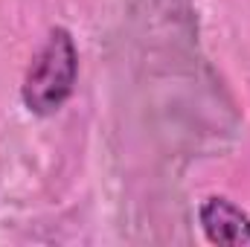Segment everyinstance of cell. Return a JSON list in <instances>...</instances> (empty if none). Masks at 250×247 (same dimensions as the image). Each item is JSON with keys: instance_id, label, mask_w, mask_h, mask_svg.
I'll use <instances>...</instances> for the list:
<instances>
[{"instance_id": "obj_1", "label": "cell", "mask_w": 250, "mask_h": 247, "mask_svg": "<svg viewBox=\"0 0 250 247\" xmlns=\"http://www.w3.org/2000/svg\"><path fill=\"white\" fill-rule=\"evenodd\" d=\"M79 82V47L67 26H50L44 44L23 73L21 102L32 117L59 114Z\"/></svg>"}, {"instance_id": "obj_2", "label": "cell", "mask_w": 250, "mask_h": 247, "mask_svg": "<svg viewBox=\"0 0 250 247\" xmlns=\"http://www.w3.org/2000/svg\"><path fill=\"white\" fill-rule=\"evenodd\" d=\"M198 221L209 245L250 247V215L224 195L204 198L198 206Z\"/></svg>"}]
</instances>
